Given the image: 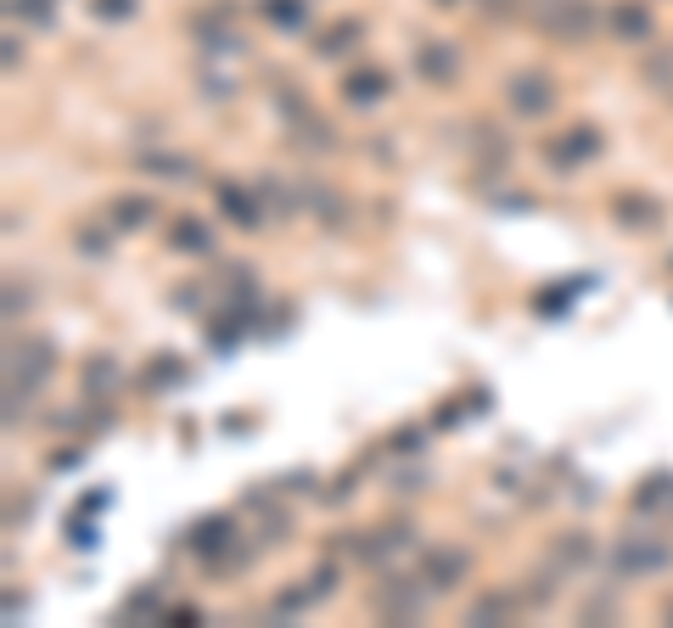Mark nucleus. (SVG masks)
<instances>
[{"instance_id":"1","label":"nucleus","mask_w":673,"mask_h":628,"mask_svg":"<svg viewBox=\"0 0 673 628\" xmlns=\"http://www.w3.org/2000/svg\"><path fill=\"white\" fill-rule=\"evenodd\" d=\"M673 567V539L668 533H617L606 544V572L617 584H634V578H657Z\"/></svg>"},{"instance_id":"2","label":"nucleus","mask_w":673,"mask_h":628,"mask_svg":"<svg viewBox=\"0 0 673 628\" xmlns=\"http://www.w3.org/2000/svg\"><path fill=\"white\" fill-rule=\"evenodd\" d=\"M533 23H539L556 45H584V40H595L606 12H595L589 0H539V6H533Z\"/></svg>"},{"instance_id":"3","label":"nucleus","mask_w":673,"mask_h":628,"mask_svg":"<svg viewBox=\"0 0 673 628\" xmlns=\"http://www.w3.org/2000/svg\"><path fill=\"white\" fill-rule=\"evenodd\" d=\"M432 589L421 584V578H399V572H382L371 589V612L382 617V623H421V612H427Z\"/></svg>"},{"instance_id":"4","label":"nucleus","mask_w":673,"mask_h":628,"mask_svg":"<svg viewBox=\"0 0 673 628\" xmlns=\"http://www.w3.org/2000/svg\"><path fill=\"white\" fill-rule=\"evenodd\" d=\"M556 101H561V85H556V73H545V68H516L505 79V107L516 118H550Z\"/></svg>"},{"instance_id":"5","label":"nucleus","mask_w":673,"mask_h":628,"mask_svg":"<svg viewBox=\"0 0 673 628\" xmlns=\"http://www.w3.org/2000/svg\"><path fill=\"white\" fill-rule=\"evenodd\" d=\"M51 376H57V343L51 337H12V348H6V382L40 393Z\"/></svg>"},{"instance_id":"6","label":"nucleus","mask_w":673,"mask_h":628,"mask_svg":"<svg viewBox=\"0 0 673 628\" xmlns=\"http://www.w3.org/2000/svg\"><path fill=\"white\" fill-rule=\"evenodd\" d=\"M601 152H606V135H601V124H589V118H584V124H567L556 141H545V163L556 174H578L584 163H595Z\"/></svg>"},{"instance_id":"7","label":"nucleus","mask_w":673,"mask_h":628,"mask_svg":"<svg viewBox=\"0 0 673 628\" xmlns=\"http://www.w3.org/2000/svg\"><path fill=\"white\" fill-rule=\"evenodd\" d=\"M416 578L432 589V595H455L466 578H472V556L460 544H427L416 561Z\"/></svg>"},{"instance_id":"8","label":"nucleus","mask_w":673,"mask_h":628,"mask_svg":"<svg viewBox=\"0 0 673 628\" xmlns=\"http://www.w3.org/2000/svg\"><path fill=\"white\" fill-rule=\"evenodd\" d=\"M214 214L225 219V225H236V230H258L270 208H264L258 186H242V180H214Z\"/></svg>"},{"instance_id":"9","label":"nucleus","mask_w":673,"mask_h":628,"mask_svg":"<svg viewBox=\"0 0 673 628\" xmlns=\"http://www.w3.org/2000/svg\"><path fill=\"white\" fill-rule=\"evenodd\" d=\"M410 68H416V79L432 85V90H455L460 85V51L449 40H438V34H427V40L416 45Z\"/></svg>"},{"instance_id":"10","label":"nucleus","mask_w":673,"mask_h":628,"mask_svg":"<svg viewBox=\"0 0 673 628\" xmlns=\"http://www.w3.org/2000/svg\"><path fill=\"white\" fill-rule=\"evenodd\" d=\"M606 34L617 45H651L657 40V17H651L645 0H612L606 6Z\"/></svg>"},{"instance_id":"11","label":"nucleus","mask_w":673,"mask_h":628,"mask_svg":"<svg viewBox=\"0 0 673 628\" xmlns=\"http://www.w3.org/2000/svg\"><path fill=\"white\" fill-rule=\"evenodd\" d=\"M186 544H191V556H197L202 567H214L230 544H236V522H230L225 511L202 516V522H191V528H186Z\"/></svg>"},{"instance_id":"12","label":"nucleus","mask_w":673,"mask_h":628,"mask_svg":"<svg viewBox=\"0 0 673 628\" xmlns=\"http://www.w3.org/2000/svg\"><path fill=\"white\" fill-rule=\"evenodd\" d=\"M606 214L617 219L623 230H657L662 225V197H651V191H612V202H606Z\"/></svg>"},{"instance_id":"13","label":"nucleus","mask_w":673,"mask_h":628,"mask_svg":"<svg viewBox=\"0 0 673 628\" xmlns=\"http://www.w3.org/2000/svg\"><path fill=\"white\" fill-rule=\"evenodd\" d=\"M522 617V595L516 589H483V595H472V606H466V623L472 628H505Z\"/></svg>"},{"instance_id":"14","label":"nucleus","mask_w":673,"mask_h":628,"mask_svg":"<svg viewBox=\"0 0 673 628\" xmlns=\"http://www.w3.org/2000/svg\"><path fill=\"white\" fill-rule=\"evenodd\" d=\"M303 214H315L326 230H337L348 219V197L343 191H331L320 174H303Z\"/></svg>"},{"instance_id":"15","label":"nucleus","mask_w":673,"mask_h":628,"mask_svg":"<svg viewBox=\"0 0 673 628\" xmlns=\"http://www.w3.org/2000/svg\"><path fill=\"white\" fill-rule=\"evenodd\" d=\"M163 242L186 258H208L214 253V230H208V219H197V214H174L169 230H163Z\"/></svg>"},{"instance_id":"16","label":"nucleus","mask_w":673,"mask_h":628,"mask_svg":"<svg viewBox=\"0 0 673 628\" xmlns=\"http://www.w3.org/2000/svg\"><path fill=\"white\" fill-rule=\"evenodd\" d=\"M258 197L275 219H298L303 214V174L287 180V174H258Z\"/></svg>"},{"instance_id":"17","label":"nucleus","mask_w":673,"mask_h":628,"mask_svg":"<svg viewBox=\"0 0 673 628\" xmlns=\"http://www.w3.org/2000/svg\"><path fill=\"white\" fill-rule=\"evenodd\" d=\"M343 101L348 107H376V101H387V90H393V73L387 68H354V73H343Z\"/></svg>"},{"instance_id":"18","label":"nucleus","mask_w":673,"mask_h":628,"mask_svg":"<svg viewBox=\"0 0 673 628\" xmlns=\"http://www.w3.org/2000/svg\"><path fill=\"white\" fill-rule=\"evenodd\" d=\"M146 174H158V180H174V186H186V180H202V169H197V157H186V152H169V146H146L141 157H135Z\"/></svg>"},{"instance_id":"19","label":"nucleus","mask_w":673,"mask_h":628,"mask_svg":"<svg viewBox=\"0 0 673 628\" xmlns=\"http://www.w3.org/2000/svg\"><path fill=\"white\" fill-rule=\"evenodd\" d=\"M107 219H113V230H146L158 219V197H146V191H118V197L107 202Z\"/></svg>"},{"instance_id":"20","label":"nucleus","mask_w":673,"mask_h":628,"mask_svg":"<svg viewBox=\"0 0 673 628\" xmlns=\"http://www.w3.org/2000/svg\"><path fill=\"white\" fill-rule=\"evenodd\" d=\"M79 387H85V404L113 399V387H118V359H113V354H90L85 365H79Z\"/></svg>"},{"instance_id":"21","label":"nucleus","mask_w":673,"mask_h":628,"mask_svg":"<svg viewBox=\"0 0 673 628\" xmlns=\"http://www.w3.org/2000/svg\"><path fill=\"white\" fill-rule=\"evenodd\" d=\"M163 617V584H135L118 600V623H158Z\"/></svg>"},{"instance_id":"22","label":"nucleus","mask_w":673,"mask_h":628,"mask_svg":"<svg viewBox=\"0 0 673 628\" xmlns=\"http://www.w3.org/2000/svg\"><path fill=\"white\" fill-rule=\"evenodd\" d=\"M550 561H556L567 578H573L578 567H589L595 561V533H584V528H573V533H561L556 544H550Z\"/></svg>"},{"instance_id":"23","label":"nucleus","mask_w":673,"mask_h":628,"mask_svg":"<svg viewBox=\"0 0 673 628\" xmlns=\"http://www.w3.org/2000/svg\"><path fill=\"white\" fill-rule=\"evenodd\" d=\"M359 34H365V23H359V17H343V23H331V29H320V40H315V57H326V62L348 57V51L359 45Z\"/></svg>"},{"instance_id":"24","label":"nucleus","mask_w":673,"mask_h":628,"mask_svg":"<svg viewBox=\"0 0 673 628\" xmlns=\"http://www.w3.org/2000/svg\"><path fill=\"white\" fill-rule=\"evenodd\" d=\"M73 247H79L85 258H107L113 253V219H90V225H79Z\"/></svg>"},{"instance_id":"25","label":"nucleus","mask_w":673,"mask_h":628,"mask_svg":"<svg viewBox=\"0 0 673 628\" xmlns=\"http://www.w3.org/2000/svg\"><path fill=\"white\" fill-rule=\"evenodd\" d=\"M287 141H298V146H309V152H331L337 146V135L326 129V118H303V124H287Z\"/></svg>"},{"instance_id":"26","label":"nucleus","mask_w":673,"mask_h":628,"mask_svg":"<svg viewBox=\"0 0 673 628\" xmlns=\"http://www.w3.org/2000/svg\"><path fill=\"white\" fill-rule=\"evenodd\" d=\"M640 79H645L651 90H673V45H657V40H651V57H645Z\"/></svg>"},{"instance_id":"27","label":"nucleus","mask_w":673,"mask_h":628,"mask_svg":"<svg viewBox=\"0 0 673 628\" xmlns=\"http://www.w3.org/2000/svg\"><path fill=\"white\" fill-rule=\"evenodd\" d=\"M258 12H264V23H275V29H303V23H309V0H264Z\"/></svg>"},{"instance_id":"28","label":"nucleus","mask_w":673,"mask_h":628,"mask_svg":"<svg viewBox=\"0 0 673 628\" xmlns=\"http://www.w3.org/2000/svg\"><path fill=\"white\" fill-rule=\"evenodd\" d=\"M668 500H673V477H668V471L640 477V488H634V511H662Z\"/></svg>"},{"instance_id":"29","label":"nucleus","mask_w":673,"mask_h":628,"mask_svg":"<svg viewBox=\"0 0 673 628\" xmlns=\"http://www.w3.org/2000/svg\"><path fill=\"white\" fill-rule=\"evenodd\" d=\"M141 382L152 387V393H169V387H180V382H186V365H180L174 354H158L152 365H146V376H141Z\"/></svg>"},{"instance_id":"30","label":"nucleus","mask_w":673,"mask_h":628,"mask_svg":"<svg viewBox=\"0 0 673 628\" xmlns=\"http://www.w3.org/2000/svg\"><path fill=\"white\" fill-rule=\"evenodd\" d=\"M488 410V393H460L455 404H444V410L432 415V427H460L466 415H483Z\"/></svg>"},{"instance_id":"31","label":"nucleus","mask_w":673,"mask_h":628,"mask_svg":"<svg viewBox=\"0 0 673 628\" xmlns=\"http://www.w3.org/2000/svg\"><path fill=\"white\" fill-rule=\"evenodd\" d=\"M12 12L29 23V29H51L57 23V0H12Z\"/></svg>"},{"instance_id":"32","label":"nucleus","mask_w":673,"mask_h":628,"mask_svg":"<svg viewBox=\"0 0 673 628\" xmlns=\"http://www.w3.org/2000/svg\"><path fill=\"white\" fill-rule=\"evenodd\" d=\"M573 298H578V286H550V292H539V298H533V309L545 314V320H556V314L573 309Z\"/></svg>"},{"instance_id":"33","label":"nucleus","mask_w":673,"mask_h":628,"mask_svg":"<svg viewBox=\"0 0 673 628\" xmlns=\"http://www.w3.org/2000/svg\"><path fill=\"white\" fill-rule=\"evenodd\" d=\"M617 617V595H606V589H595V595L578 606V623H612Z\"/></svg>"},{"instance_id":"34","label":"nucleus","mask_w":673,"mask_h":628,"mask_svg":"<svg viewBox=\"0 0 673 628\" xmlns=\"http://www.w3.org/2000/svg\"><path fill=\"white\" fill-rule=\"evenodd\" d=\"M427 438H432V427H399L393 438H387V449H393V455H416Z\"/></svg>"},{"instance_id":"35","label":"nucleus","mask_w":673,"mask_h":628,"mask_svg":"<svg viewBox=\"0 0 673 628\" xmlns=\"http://www.w3.org/2000/svg\"><path fill=\"white\" fill-rule=\"evenodd\" d=\"M135 6H141V0H90V12H96L101 23H129Z\"/></svg>"},{"instance_id":"36","label":"nucleus","mask_w":673,"mask_h":628,"mask_svg":"<svg viewBox=\"0 0 673 628\" xmlns=\"http://www.w3.org/2000/svg\"><path fill=\"white\" fill-rule=\"evenodd\" d=\"M68 544H79V550H96V522H90L85 511L68 522Z\"/></svg>"},{"instance_id":"37","label":"nucleus","mask_w":673,"mask_h":628,"mask_svg":"<svg viewBox=\"0 0 673 628\" xmlns=\"http://www.w3.org/2000/svg\"><path fill=\"white\" fill-rule=\"evenodd\" d=\"M337 578H343V567H331V561H320V567L309 572V584H315V595H320V600H326L331 589H337Z\"/></svg>"},{"instance_id":"38","label":"nucleus","mask_w":673,"mask_h":628,"mask_svg":"<svg viewBox=\"0 0 673 628\" xmlns=\"http://www.w3.org/2000/svg\"><path fill=\"white\" fill-rule=\"evenodd\" d=\"M29 286H17V281H6V320H17V314H29Z\"/></svg>"},{"instance_id":"39","label":"nucleus","mask_w":673,"mask_h":628,"mask_svg":"<svg viewBox=\"0 0 673 628\" xmlns=\"http://www.w3.org/2000/svg\"><path fill=\"white\" fill-rule=\"evenodd\" d=\"M163 623H169V628H191V623H202V612H197V606H169Z\"/></svg>"},{"instance_id":"40","label":"nucleus","mask_w":673,"mask_h":628,"mask_svg":"<svg viewBox=\"0 0 673 628\" xmlns=\"http://www.w3.org/2000/svg\"><path fill=\"white\" fill-rule=\"evenodd\" d=\"M348 494H354V471H343V477H337V483L326 488V505H343Z\"/></svg>"},{"instance_id":"41","label":"nucleus","mask_w":673,"mask_h":628,"mask_svg":"<svg viewBox=\"0 0 673 628\" xmlns=\"http://www.w3.org/2000/svg\"><path fill=\"white\" fill-rule=\"evenodd\" d=\"M79 455H85V449H57V455H51V471H68V466H79Z\"/></svg>"},{"instance_id":"42","label":"nucleus","mask_w":673,"mask_h":628,"mask_svg":"<svg viewBox=\"0 0 673 628\" xmlns=\"http://www.w3.org/2000/svg\"><path fill=\"white\" fill-rule=\"evenodd\" d=\"M6 68H23V45H17V34H6Z\"/></svg>"},{"instance_id":"43","label":"nucleus","mask_w":673,"mask_h":628,"mask_svg":"<svg viewBox=\"0 0 673 628\" xmlns=\"http://www.w3.org/2000/svg\"><path fill=\"white\" fill-rule=\"evenodd\" d=\"M399 494H421V471H404V477H399Z\"/></svg>"},{"instance_id":"44","label":"nucleus","mask_w":673,"mask_h":628,"mask_svg":"<svg viewBox=\"0 0 673 628\" xmlns=\"http://www.w3.org/2000/svg\"><path fill=\"white\" fill-rule=\"evenodd\" d=\"M477 6H483V12H511L516 0H477Z\"/></svg>"},{"instance_id":"45","label":"nucleus","mask_w":673,"mask_h":628,"mask_svg":"<svg viewBox=\"0 0 673 628\" xmlns=\"http://www.w3.org/2000/svg\"><path fill=\"white\" fill-rule=\"evenodd\" d=\"M662 623H673V595H668V600H662Z\"/></svg>"},{"instance_id":"46","label":"nucleus","mask_w":673,"mask_h":628,"mask_svg":"<svg viewBox=\"0 0 673 628\" xmlns=\"http://www.w3.org/2000/svg\"><path fill=\"white\" fill-rule=\"evenodd\" d=\"M438 6H455V0H438Z\"/></svg>"},{"instance_id":"47","label":"nucleus","mask_w":673,"mask_h":628,"mask_svg":"<svg viewBox=\"0 0 673 628\" xmlns=\"http://www.w3.org/2000/svg\"><path fill=\"white\" fill-rule=\"evenodd\" d=\"M668 270H673V258H668Z\"/></svg>"}]
</instances>
